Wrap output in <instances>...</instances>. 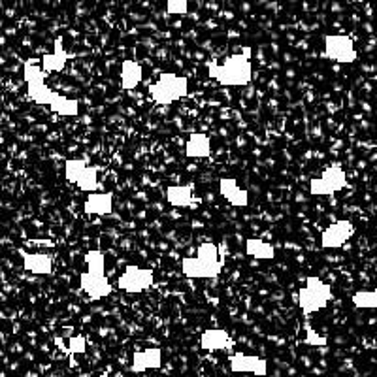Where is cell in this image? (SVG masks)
Returning <instances> with one entry per match:
<instances>
[{
  "mask_svg": "<svg viewBox=\"0 0 377 377\" xmlns=\"http://www.w3.org/2000/svg\"><path fill=\"white\" fill-rule=\"evenodd\" d=\"M142 78L143 70L136 61H132V59L123 61V64H121V85H123V89H126V91L136 89L142 83Z\"/></svg>",
  "mask_w": 377,
  "mask_h": 377,
  "instance_id": "cell-18",
  "label": "cell"
},
{
  "mask_svg": "<svg viewBox=\"0 0 377 377\" xmlns=\"http://www.w3.org/2000/svg\"><path fill=\"white\" fill-rule=\"evenodd\" d=\"M149 97L159 106H170V104L181 100L188 95V80L183 76L162 72L159 80L149 85Z\"/></svg>",
  "mask_w": 377,
  "mask_h": 377,
  "instance_id": "cell-4",
  "label": "cell"
},
{
  "mask_svg": "<svg viewBox=\"0 0 377 377\" xmlns=\"http://www.w3.org/2000/svg\"><path fill=\"white\" fill-rule=\"evenodd\" d=\"M27 95H29L32 102L40 104V106H49V108H52L53 102H55L59 97V92L52 91V89L46 85V81H42V83H29V85H27Z\"/></svg>",
  "mask_w": 377,
  "mask_h": 377,
  "instance_id": "cell-19",
  "label": "cell"
},
{
  "mask_svg": "<svg viewBox=\"0 0 377 377\" xmlns=\"http://www.w3.org/2000/svg\"><path fill=\"white\" fill-rule=\"evenodd\" d=\"M85 264L87 272L81 274L80 285L81 289L92 298V300H98V298H106L112 294L114 287L109 285L108 277H106V257L100 249H91V251L85 253Z\"/></svg>",
  "mask_w": 377,
  "mask_h": 377,
  "instance_id": "cell-2",
  "label": "cell"
},
{
  "mask_svg": "<svg viewBox=\"0 0 377 377\" xmlns=\"http://www.w3.org/2000/svg\"><path fill=\"white\" fill-rule=\"evenodd\" d=\"M76 187L85 191L89 195H91V193H97V188L100 187V185H98V168L87 164V168L83 170V174H81L80 181H78Z\"/></svg>",
  "mask_w": 377,
  "mask_h": 377,
  "instance_id": "cell-23",
  "label": "cell"
},
{
  "mask_svg": "<svg viewBox=\"0 0 377 377\" xmlns=\"http://www.w3.org/2000/svg\"><path fill=\"white\" fill-rule=\"evenodd\" d=\"M230 368L238 373H253V376L263 377L268 371L266 360L257 357V354L236 353L230 357Z\"/></svg>",
  "mask_w": 377,
  "mask_h": 377,
  "instance_id": "cell-10",
  "label": "cell"
},
{
  "mask_svg": "<svg viewBox=\"0 0 377 377\" xmlns=\"http://www.w3.org/2000/svg\"><path fill=\"white\" fill-rule=\"evenodd\" d=\"M208 76L225 87H241L251 81L253 68L247 53H236L225 59V63L212 64Z\"/></svg>",
  "mask_w": 377,
  "mask_h": 377,
  "instance_id": "cell-3",
  "label": "cell"
},
{
  "mask_svg": "<svg viewBox=\"0 0 377 377\" xmlns=\"http://www.w3.org/2000/svg\"><path fill=\"white\" fill-rule=\"evenodd\" d=\"M347 174L340 164L328 166L319 177L309 181V193L313 196H332L337 191L347 187Z\"/></svg>",
  "mask_w": 377,
  "mask_h": 377,
  "instance_id": "cell-6",
  "label": "cell"
},
{
  "mask_svg": "<svg viewBox=\"0 0 377 377\" xmlns=\"http://www.w3.org/2000/svg\"><path fill=\"white\" fill-rule=\"evenodd\" d=\"M52 109L55 114L64 115V117H76L80 112V102L76 98H66L63 95H59L57 100L53 102Z\"/></svg>",
  "mask_w": 377,
  "mask_h": 377,
  "instance_id": "cell-22",
  "label": "cell"
},
{
  "mask_svg": "<svg viewBox=\"0 0 377 377\" xmlns=\"http://www.w3.org/2000/svg\"><path fill=\"white\" fill-rule=\"evenodd\" d=\"M232 343L229 332L223 328H208L201 336V347L206 351H223Z\"/></svg>",
  "mask_w": 377,
  "mask_h": 377,
  "instance_id": "cell-16",
  "label": "cell"
},
{
  "mask_svg": "<svg viewBox=\"0 0 377 377\" xmlns=\"http://www.w3.org/2000/svg\"><path fill=\"white\" fill-rule=\"evenodd\" d=\"M66 61H68V53L64 52L63 38H57V40H55V46H53V53H46V55L42 57V68L46 70L47 74L61 72V70L64 68Z\"/></svg>",
  "mask_w": 377,
  "mask_h": 377,
  "instance_id": "cell-17",
  "label": "cell"
},
{
  "mask_svg": "<svg viewBox=\"0 0 377 377\" xmlns=\"http://www.w3.org/2000/svg\"><path fill=\"white\" fill-rule=\"evenodd\" d=\"M185 153H187L188 159H210L212 140L204 132H193L188 136L187 145H185Z\"/></svg>",
  "mask_w": 377,
  "mask_h": 377,
  "instance_id": "cell-15",
  "label": "cell"
},
{
  "mask_svg": "<svg viewBox=\"0 0 377 377\" xmlns=\"http://www.w3.org/2000/svg\"><path fill=\"white\" fill-rule=\"evenodd\" d=\"M330 300L332 287L325 281H321L319 277H315V275H309L306 280V285L298 291V306L308 313L326 308V304Z\"/></svg>",
  "mask_w": 377,
  "mask_h": 377,
  "instance_id": "cell-5",
  "label": "cell"
},
{
  "mask_svg": "<svg viewBox=\"0 0 377 377\" xmlns=\"http://www.w3.org/2000/svg\"><path fill=\"white\" fill-rule=\"evenodd\" d=\"M68 353L70 354L85 353V340H83L81 336L70 337V340H68Z\"/></svg>",
  "mask_w": 377,
  "mask_h": 377,
  "instance_id": "cell-28",
  "label": "cell"
},
{
  "mask_svg": "<svg viewBox=\"0 0 377 377\" xmlns=\"http://www.w3.org/2000/svg\"><path fill=\"white\" fill-rule=\"evenodd\" d=\"M223 270V257H219V247L212 241L202 244L196 249V257L181 261V272L191 280H215Z\"/></svg>",
  "mask_w": 377,
  "mask_h": 377,
  "instance_id": "cell-1",
  "label": "cell"
},
{
  "mask_svg": "<svg viewBox=\"0 0 377 377\" xmlns=\"http://www.w3.org/2000/svg\"><path fill=\"white\" fill-rule=\"evenodd\" d=\"M87 215H109L114 212V193H91L83 204Z\"/></svg>",
  "mask_w": 377,
  "mask_h": 377,
  "instance_id": "cell-13",
  "label": "cell"
},
{
  "mask_svg": "<svg viewBox=\"0 0 377 377\" xmlns=\"http://www.w3.org/2000/svg\"><path fill=\"white\" fill-rule=\"evenodd\" d=\"M354 234V225L347 219L336 221L332 223L328 229H325L323 236H321V246L325 249H336V247L345 246V241Z\"/></svg>",
  "mask_w": 377,
  "mask_h": 377,
  "instance_id": "cell-9",
  "label": "cell"
},
{
  "mask_svg": "<svg viewBox=\"0 0 377 377\" xmlns=\"http://www.w3.org/2000/svg\"><path fill=\"white\" fill-rule=\"evenodd\" d=\"M85 168H87V162L83 159H68L66 160V164H64V176H66L68 183L78 185L81 174H83Z\"/></svg>",
  "mask_w": 377,
  "mask_h": 377,
  "instance_id": "cell-24",
  "label": "cell"
},
{
  "mask_svg": "<svg viewBox=\"0 0 377 377\" xmlns=\"http://www.w3.org/2000/svg\"><path fill=\"white\" fill-rule=\"evenodd\" d=\"M23 258V268L27 272H32L36 275H52L53 274V261L49 255L44 253H19Z\"/></svg>",
  "mask_w": 377,
  "mask_h": 377,
  "instance_id": "cell-14",
  "label": "cell"
},
{
  "mask_svg": "<svg viewBox=\"0 0 377 377\" xmlns=\"http://www.w3.org/2000/svg\"><path fill=\"white\" fill-rule=\"evenodd\" d=\"M246 251L247 255H251L253 258H258V261H272L275 257V247L261 238H249L246 241Z\"/></svg>",
  "mask_w": 377,
  "mask_h": 377,
  "instance_id": "cell-21",
  "label": "cell"
},
{
  "mask_svg": "<svg viewBox=\"0 0 377 377\" xmlns=\"http://www.w3.org/2000/svg\"><path fill=\"white\" fill-rule=\"evenodd\" d=\"M306 342L309 343V345H315V347H321V345H325L326 340L323 336H319V334H315L311 328H308V340Z\"/></svg>",
  "mask_w": 377,
  "mask_h": 377,
  "instance_id": "cell-29",
  "label": "cell"
},
{
  "mask_svg": "<svg viewBox=\"0 0 377 377\" xmlns=\"http://www.w3.org/2000/svg\"><path fill=\"white\" fill-rule=\"evenodd\" d=\"M353 306L359 309H377V287L373 291L354 292Z\"/></svg>",
  "mask_w": 377,
  "mask_h": 377,
  "instance_id": "cell-25",
  "label": "cell"
},
{
  "mask_svg": "<svg viewBox=\"0 0 377 377\" xmlns=\"http://www.w3.org/2000/svg\"><path fill=\"white\" fill-rule=\"evenodd\" d=\"M160 364H162V351L159 347H149L134 353L131 370L134 373L145 370H157V368H160Z\"/></svg>",
  "mask_w": 377,
  "mask_h": 377,
  "instance_id": "cell-12",
  "label": "cell"
},
{
  "mask_svg": "<svg viewBox=\"0 0 377 377\" xmlns=\"http://www.w3.org/2000/svg\"><path fill=\"white\" fill-rule=\"evenodd\" d=\"M219 193L225 201L236 208H246L249 204V193L241 188L232 177H221L219 179Z\"/></svg>",
  "mask_w": 377,
  "mask_h": 377,
  "instance_id": "cell-11",
  "label": "cell"
},
{
  "mask_svg": "<svg viewBox=\"0 0 377 377\" xmlns=\"http://www.w3.org/2000/svg\"><path fill=\"white\" fill-rule=\"evenodd\" d=\"M166 8L168 12L174 13V16H185L188 12V2L187 0H168L166 2Z\"/></svg>",
  "mask_w": 377,
  "mask_h": 377,
  "instance_id": "cell-27",
  "label": "cell"
},
{
  "mask_svg": "<svg viewBox=\"0 0 377 377\" xmlns=\"http://www.w3.org/2000/svg\"><path fill=\"white\" fill-rule=\"evenodd\" d=\"M166 201L174 208H187L193 202V188L188 185H172L166 188Z\"/></svg>",
  "mask_w": 377,
  "mask_h": 377,
  "instance_id": "cell-20",
  "label": "cell"
},
{
  "mask_svg": "<svg viewBox=\"0 0 377 377\" xmlns=\"http://www.w3.org/2000/svg\"><path fill=\"white\" fill-rule=\"evenodd\" d=\"M325 57L340 64H351L357 61L359 53L354 49L351 36L328 35L325 36Z\"/></svg>",
  "mask_w": 377,
  "mask_h": 377,
  "instance_id": "cell-7",
  "label": "cell"
},
{
  "mask_svg": "<svg viewBox=\"0 0 377 377\" xmlns=\"http://www.w3.org/2000/svg\"><path fill=\"white\" fill-rule=\"evenodd\" d=\"M100 377H109V373H102V376H100Z\"/></svg>",
  "mask_w": 377,
  "mask_h": 377,
  "instance_id": "cell-30",
  "label": "cell"
},
{
  "mask_svg": "<svg viewBox=\"0 0 377 377\" xmlns=\"http://www.w3.org/2000/svg\"><path fill=\"white\" fill-rule=\"evenodd\" d=\"M47 72L44 68H38L35 64L27 63L23 68V80L25 83L29 85V83H42V81H46Z\"/></svg>",
  "mask_w": 377,
  "mask_h": 377,
  "instance_id": "cell-26",
  "label": "cell"
},
{
  "mask_svg": "<svg viewBox=\"0 0 377 377\" xmlns=\"http://www.w3.org/2000/svg\"><path fill=\"white\" fill-rule=\"evenodd\" d=\"M153 270L140 268L136 264H131V266H126L125 272L117 280V287L128 294H138V292L148 291L149 287L153 285Z\"/></svg>",
  "mask_w": 377,
  "mask_h": 377,
  "instance_id": "cell-8",
  "label": "cell"
}]
</instances>
